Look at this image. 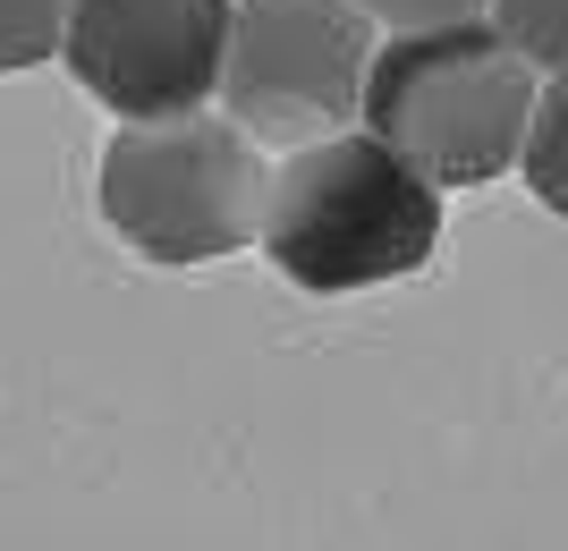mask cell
Wrapping results in <instances>:
<instances>
[{"label": "cell", "instance_id": "6da1fadb", "mask_svg": "<svg viewBox=\"0 0 568 551\" xmlns=\"http://www.w3.org/2000/svg\"><path fill=\"white\" fill-rule=\"evenodd\" d=\"M433 246H442V187L407 153H390L374 127L297 144L272 170L263 255L281 280L314 288V297L407 280L433 264Z\"/></svg>", "mask_w": 568, "mask_h": 551}, {"label": "cell", "instance_id": "7a4b0ae2", "mask_svg": "<svg viewBox=\"0 0 568 551\" xmlns=\"http://www.w3.org/2000/svg\"><path fill=\"white\" fill-rule=\"evenodd\" d=\"M544 69L493 18L390 34L365 76V127L425 170L433 187H493L509 178L535 127Z\"/></svg>", "mask_w": 568, "mask_h": 551}, {"label": "cell", "instance_id": "3957f363", "mask_svg": "<svg viewBox=\"0 0 568 551\" xmlns=\"http://www.w3.org/2000/svg\"><path fill=\"white\" fill-rule=\"evenodd\" d=\"M272 170L263 144L230 111H179V120H119L102 144V221L144 264H221L237 246H263Z\"/></svg>", "mask_w": 568, "mask_h": 551}, {"label": "cell", "instance_id": "277c9868", "mask_svg": "<svg viewBox=\"0 0 568 551\" xmlns=\"http://www.w3.org/2000/svg\"><path fill=\"white\" fill-rule=\"evenodd\" d=\"M374 18L356 0H237L230 60H221V111L255 144H323L365 120L374 76Z\"/></svg>", "mask_w": 568, "mask_h": 551}, {"label": "cell", "instance_id": "5b68a950", "mask_svg": "<svg viewBox=\"0 0 568 551\" xmlns=\"http://www.w3.org/2000/svg\"><path fill=\"white\" fill-rule=\"evenodd\" d=\"M237 0H77L69 9V76L111 120H179L221 102Z\"/></svg>", "mask_w": 568, "mask_h": 551}, {"label": "cell", "instance_id": "8992f818", "mask_svg": "<svg viewBox=\"0 0 568 551\" xmlns=\"http://www.w3.org/2000/svg\"><path fill=\"white\" fill-rule=\"evenodd\" d=\"M518 178L535 187V204H544V213L568 221V69L544 76V94H535V127H526Z\"/></svg>", "mask_w": 568, "mask_h": 551}, {"label": "cell", "instance_id": "52a82bcc", "mask_svg": "<svg viewBox=\"0 0 568 551\" xmlns=\"http://www.w3.org/2000/svg\"><path fill=\"white\" fill-rule=\"evenodd\" d=\"M69 9L77 0H0V76L43 69L51 51L69 43Z\"/></svg>", "mask_w": 568, "mask_h": 551}, {"label": "cell", "instance_id": "ba28073f", "mask_svg": "<svg viewBox=\"0 0 568 551\" xmlns=\"http://www.w3.org/2000/svg\"><path fill=\"white\" fill-rule=\"evenodd\" d=\"M493 25L535 60L544 76L568 69V0H493Z\"/></svg>", "mask_w": 568, "mask_h": 551}, {"label": "cell", "instance_id": "9c48e42d", "mask_svg": "<svg viewBox=\"0 0 568 551\" xmlns=\"http://www.w3.org/2000/svg\"><path fill=\"white\" fill-rule=\"evenodd\" d=\"M382 34H425V25H458V18H493V0H356Z\"/></svg>", "mask_w": 568, "mask_h": 551}]
</instances>
